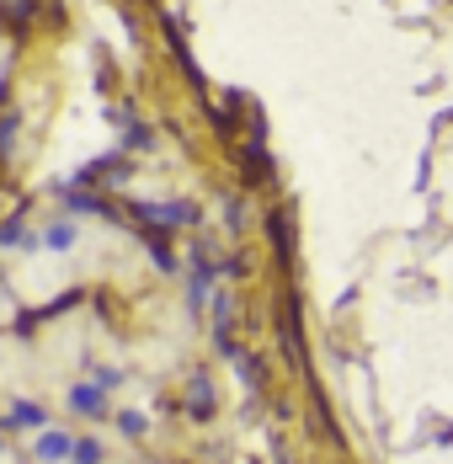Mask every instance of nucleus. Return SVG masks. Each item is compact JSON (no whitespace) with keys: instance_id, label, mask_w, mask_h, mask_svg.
<instances>
[{"instance_id":"f257e3e1","label":"nucleus","mask_w":453,"mask_h":464,"mask_svg":"<svg viewBox=\"0 0 453 464\" xmlns=\"http://www.w3.org/2000/svg\"><path fill=\"white\" fill-rule=\"evenodd\" d=\"M70 449H75V438H70L64 427H43V432L33 438V459L38 464H70Z\"/></svg>"},{"instance_id":"f03ea898","label":"nucleus","mask_w":453,"mask_h":464,"mask_svg":"<svg viewBox=\"0 0 453 464\" xmlns=\"http://www.w3.org/2000/svg\"><path fill=\"white\" fill-rule=\"evenodd\" d=\"M64 406H70V417H86V421H101V417H107V395H101L96 384H70Z\"/></svg>"},{"instance_id":"7ed1b4c3","label":"nucleus","mask_w":453,"mask_h":464,"mask_svg":"<svg viewBox=\"0 0 453 464\" xmlns=\"http://www.w3.org/2000/svg\"><path fill=\"white\" fill-rule=\"evenodd\" d=\"M5 427H22V432H43L48 427V411L38 401H11L5 406Z\"/></svg>"},{"instance_id":"20e7f679","label":"nucleus","mask_w":453,"mask_h":464,"mask_svg":"<svg viewBox=\"0 0 453 464\" xmlns=\"http://www.w3.org/2000/svg\"><path fill=\"white\" fill-rule=\"evenodd\" d=\"M187 406H192V417L208 421L214 411V384H208V373H192V384H187Z\"/></svg>"},{"instance_id":"39448f33","label":"nucleus","mask_w":453,"mask_h":464,"mask_svg":"<svg viewBox=\"0 0 453 464\" xmlns=\"http://www.w3.org/2000/svg\"><path fill=\"white\" fill-rule=\"evenodd\" d=\"M38 246H48V251H70V246H75V219H48V230L38 235Z\"/></svg>"},{"instance_id":"423d86ee","label":"nucleus","mask_w":453,"mask_h":464,"mask_svg":"<svg viewBox=\"0 0 453 464\" xmlns=\"http://www.w3.org/2000/svg\"><path fill=\"white\" fill-rule=\"evenodd\" d=\"M0 246L5 251H38V235L27 230L22 219H11V225H0Z\"/></svg>"},{"instance_id":"0eeeda50","label":"nucleus","mask_w":453,"mask_h":464,"mask_svg":"<svg viewBox=\"0 0 453 464\" xmlns=\"http://www.w3.org/2000/svg\"><path fill=\"white\" fill-rule=\"evenodd\" d=\"M139 214H144V219H155V225H187L198 208H192V203H166V208H149V203H144Z\"/></svg>"},{"instance_id":"6e6552de","label":"nucleus","mask_w":453,"mask_h":464,"mask_svg":"<svg viewBox=\"0 0 453 464\" xmlns=\"http://www.w3.org/2000/svg\"><path fill=\"white\" fill-rule=\"evenodd\" d=\"M70 464H107V443H101V438H75Z\"/></svg>"},{"instance_id":"1a4fd4ad","label":"nucleus","mask_w":453,"mask_h":464,"mask_svg":"<svg viewBox=\"0 0 453 464\" xmlns=\"http://www.w3.org/2000/svg\"><path fill=\"white\" fill-rule=\"evenodd\" d=\"M123 379H129V373H123V369H112V363H96V369H91V384H96L101 395H112V390H123Z\"/></svg>"},{"instance_id":"9d476101","label":"nucleus","mask_w":453,"mask_h":464,"mask_svg":"<svg viewBox=\"0 0 453 464\" xmlns=\"http://www.w3.org/2000/svg\"><path fill=\"white\" fill-rule=\"evenodd\" d=\"M118 427H123V438H144L149 432V417L144 411H118Z\"/></svg>"},{"instance_id":"9b49d317","label":"nucleus","mask_w":453,"mask_h":464,"mask_svg":"<svg viewBox=\"0 0 453 464\" xmlns=\"http://www.w3.org/2000/svg\"><path fill=\"white\" fill-rule=\"evenodd\" d=\"M16 129H22V123H16V118L5 112V118H0V150H11V140H16Z\"/></svg>"},{"instance_id":"f8f14e48","label":"nucleus","mask_w":453,"mask_h":464,"mask_svg":"<svg viewBox=\"0 0 453 464\" xmlns=\"http://www.w3.org/2000/svg\"><path fill=\"white\" fill-rule=\"evenodd\" d=\"M96 208H101V203L86 198V192H75V198H70V214H96Z\"/></svg>"}]
</instances>
